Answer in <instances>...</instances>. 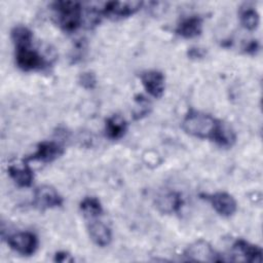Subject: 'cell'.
Here are the masks:
<instances>
[{"label":"cell","instance_id":"6da1fadb","mask_svg":"<svg viewBox=\"0 0 263 263\" xmlns=\"http://www.w3.org/2000/svg\"><path fill=\"white\" fill-rule=\"evenodd\" d=\"M220 123V120L210 114L192 110L184 117L182 128L186 134L192 137L213 141Z\"/></svg>","mask_w":263,"mask_h":263},{"label":"cell","instance_id":"7a4b0ae2","mask_svg":"<svg viewBox=\"0 0 263 263\" xmlns=\"http://www.w3.org/2000/svg\"><path fill=\"white\" fill-rule=\"evenodd\" d=\"M57 24L67 33L76 31L82 24V7L77 1H55L51 4Z\"/></svg>","mask_w":263,"mask_h":263},{"label":"cell","instance_id":"3957f363","mask_svg":"<svg viewBox=\"0 0 263 263\" xmlns=\"http://www.w3.org/2000/svg\"><path fill=\"white\" fill-rule=\"evenodd\" d=\"M15 63L23 71L41 70L46 66V60L35 48L32 43L15 47Z\"/></svg>","mask_w":263,"mask_h":263},{"label":"cell","instance_id":"277c9868","mask_svg":"<svg viewBox=\"0 0 263 263\" xmlns=\"http://www.w3.org/2000/svg\"><path fill=\"white\" fill-rule=\"evenodd\" d=\"M7 243L16 253L24 256H31L38 248V238L33 232L21 231L9 235Z\"/></svg>","mask_w":263,"mask_h":263},{"label":"cell","instance_id":"5b68a950","mask_svg":"<svg viewBox=\"0 0 263 263\" xmlns=\"http://www.w3.org/2000/svg\"><path fill=\"white\" fill-rule=\"evenodd\" d=\"M184 256L190 261H203V262H219L223 259L212 248V246L202 239L194 241L186 248Z\"/></svg>","mask_w":263,"mask_h":263},{"label":"cell","instance_id":"8992f818","mask_svg":"<svg viewBox=\"0 0 263 263\" xmlns=\"http://www.w3.org/2000/svg\"><path fill=\"white\" fill-rule=\"evenodd\" d=\"M142 5V1H111L105 4L102 13L112 20L123 18L135 14Z\"/></svg>","mask_w":263,"mask_h":263},{"label":"cell","instance_id":"52a82bcc","mask_svg":"<svg viewBox=\"0 0 263 263\" xmlns=\"http://www.w3.org/2000/svg\"><path fill=\"white\" fill-rule=\"evenodd\" d=\"M232 261L238 262H261L262 250L260 247L252 245L243 239L234 241L231 248Z\"/></svg>","mask_w":263,"mask_h":263},{"label":"cell","instance_id":"ba28073f","mask_svg":"<svg viewBox=\"0 0 263 263\" xmlns=\"http://www.w3.org/2000/svg\"><path fill=\"white\" fill-rule=\"evenodd\" d=\"M33 204L40 210H47L63 204V197L49 185H41L35 189Z\"/></svg>","mask_w":263,"mask_h":263},{"label":"cell","instance_id":"9c48e42d","mask_svg":"<svg viewBox=\"0 0 263 263\" xmlns=\"http://www.w3.org/2000/svg\"><path fill=\"white\" fill-rule=\"evenodd\" d=\"M205 198L211 203L213 209L222 217H230L236 212V200L227 192L219 191L213 194H206Z\"/></svg>","mask_w":263,"mask_h":263},{"label":"cell","instance_id":"30bf717a","mask_svg":"<svg viewBox=\"0 0 263 263\" xmlns=\"http://www.w3.org/2000/svg\"><path fill=\"white\" fill-rule=\"evenodd\" d=\"M141 81L145 90L154 98H160L165 87L164 75L157 70L145 71L141 74Z\"/></svg>","mask_w":263,"mask_h":263},{"label":"cell","instance_id":"8fae6325","mask_svg":"<svg viewBox=\"0 0 263 263\" xmlns=\"http://www.w3.org/2000/svg\"><path fill=\"white\" fill-rule=\"evenodd\" d=\"M64 152L63 147L53 141H43L41 142L35 153H33L30 157L26 158L28 160H38L42 162H50L58 157H60Z\"/></svg>","mask_w":263,"mask_h":263},{"label":"cell","instance_id":"7c38bea8","mask_svg":"<svg viewBox=\"0 0 263 263\" xmlns=\"http://www.w3.org/2000/svg\"><path fill=\"white\" fill-rule=\"evenodd\" d=\"M87 232L90 239L99 247H107L112 240L111 229L98 218L87 221Z\"/></svg>","mask_w":263,"mask_h":263},{"label":"cell","instance_id":"4fadbf2b","mask_svg":"<svg viewBox=\"0 0 263 263\" xmlns=\"http://www.w3.org/2000/svg\"><path fill=\"white\" fill-rule=\"evenodd\" d=\"M202 31V20L197 15L183 18L176 28V33L186 39L197 37Z\"/></svg>","mask_w":263,"mask_h":263},{"label":"cell","instance_id":"5bb4252c","mask_svg":"<svg viewBox=\"0 0 263 263\" xmlns=\"http://www.w3.org/2000/svg\"><path fill=\"white\" fill-rule=\"evenodd\" d=\"M7 172L14 183L21 187H29L33 183V171L26 162L10 164L7 168Z\"/></svg>","mask_w":263,"mask_h":263},{"label":"cell","instance_id":"9a60e30c","mask_svg":"<svg viewBox=\"0 0 263 263\" xmlns=\"http://www.w3.org/2000/svg\"><path fill=\"white\" fill-rule=\"evenodd\" d=\"M156 208L163 214H173L180 210L182 206L183 200L179 193L177 192H167L159 195L156 198Z\"/></svg>","mask_w":263,"mask_h":263},{"label":"cell","instance_id":"2e32d148","mask_svg":"<svg viewBox=\"0 0 263 263\" xmlns=\"http://www.w3.org/2000/svg\"><path fill=\"white\" fill-rule=\"evenodd\" d=\"M126 130L127 123L121 115L115 114L107 118L105 123V133L109 139L119 140L124 136Z\"/></svg>","mask_w":263,"mask_h":263},{"label":"cell","instance_id":"e0dca14e","mask_svg":"<svg viewBox=\"0 0 263 263\" xmlns=\"http://www.w3.org/2000/svg\"><path fill=\"white\" fill-rule=\"evenodd\" d=\"M80 211L83 217L88 221L99 218L103 213V208L100 200L93 196H87L80 202Z\"/></svg>","mask_w":263,"mask_h":263},{"label":"cell","instance_id":"ac0fdd59","mask_svg":"<svg viewBox=\"0 0 263 263\" xmlns=\"http://www.w3.org/2000/svg\"><path fill=\"white\" fill-rule=\"evenodd\" d=\"M213 141L220 146L230 147L235 142V134L229 125L221 121Z\"/></svg>","mask_w":263,"mask_h":263},{"label":"cell","instance_id":"d6986e66","mask_svg":"<svg viewBox=\"0 0 263 263\" xmlns=\"http://www.w3.org/2000/svg\"><path fill=\"white\" fill-rule=\"evenodd\" d=\"M239 20L242 27L249 31H254L258 28L260 17L257 10L253 7L247 6L246 8L241 9L239 13Z\"/></svg>","mask_w":263,"mask_h":263},{"label":"cell","instance_id":"ffe728a7","mask_svg":"<svg viewBox=\"0 0 263 263\" xmlns=\"http://www.w3.org/2000/svg\"><path fill=\"white\" fill-rule=\"evenodd\" d=\"M11 39L15 47L27 45L33 42V33L28 27L18 25L11 30Z\"/></svg>","mask_w":263,"mask_h":263},{"label":"cell","instance_id":"44dd1931","mask_svg":"<svg viewBox=\"0 0 263 263\" xmlns=\"http://www.w3.org/2000/svg\"><path fill=\"white\" fill-rule=\"evenodd\" d=\"M78 82H79V84L82 87L87 88V89H91V88H93L96 86L97 79H96V76H95L93 73H91V72H84V73L80 74Z\"/></svg>","mask_w":263,"mask_h":263},{"label":"cell","instance_id":"7402d4cb","mask_svg":"<svg viewBox=\"0 0 263 263\" xmlns=\"http://www.w3.org/2000/svg\"><path fill=\"white\" fill-rule=\"evenodd\" d=\"M74 259L67 252H58L54 255V261L58 262H72Z\"/></svg>","mask_w":263,"mask_h":263}]
</instances>
